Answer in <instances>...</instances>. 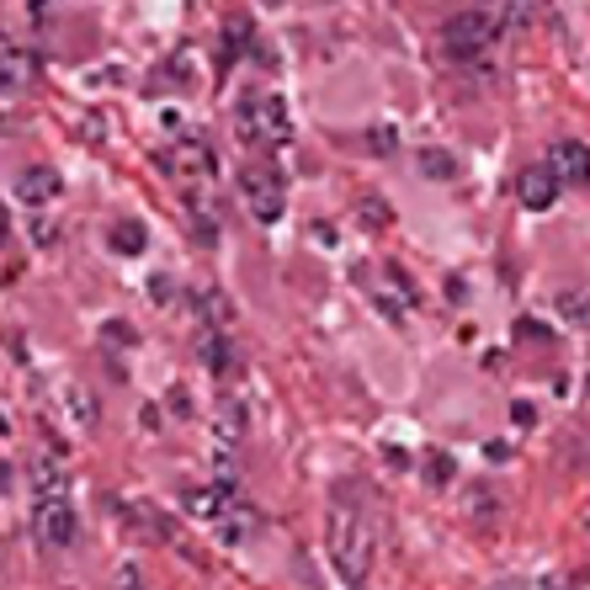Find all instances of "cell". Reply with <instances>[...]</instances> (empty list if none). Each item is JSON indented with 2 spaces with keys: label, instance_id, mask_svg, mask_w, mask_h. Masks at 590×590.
I'll list each match as a JSON object with an SVG mask.
<instances>
[{
  "label": "cell",
  "instance_id": "obj_27",
  "mask_svg": "<svg viewBox=\"0 0 590 590\" xmlns=\"http://www.w3.org/2000/svg\"><path fill=\"white\" fill-rule=\"evenodd\" d=\"M580 527H586V532H590V505H586V511H580Z\"/></svg>",
  "mask_w": 590,
  "mask_h": 590
},
{
  "label": "cell",
  "instance_id": "obj_8",
  "mask_svg": "<svg viewBox=\"0 0 590 590\" xmlns=\"http://www.w3.org/2000/svg\"><path fill=\"white\" fill-rule=\"evenodd\" d=\"M548 171L564 181V186H586L590 181V149L580 139H564V144L548 149Z\"/></svg>",
  "mask_w": 590,
  "mask_h": 590
},
{
  "label": "cell",
  "instance_id": "obj_13",
  "mask_svg": "<svg viewBox=\"0 0 590 590\" xmlns=\"http://www.w3.org/2000/svg\"><path fill=\"white\" fill-rule=\"evenodd\" d=\"M218 527H224V543H250V537L261 532V511H256V505H245V501H235L229 511H224V522H218Z\"/></svg>",
  "mask_w": 590,
  "mask_h": 590
},
{
  "label": "cell",
  "instance_id": "obj_29",
  "mask_svg": "<svg viewBox=\"0 0 590 590\" xmlns=\"http://www.w3.org/2000/svg\"><path fill=\"white\" fill-rule=\"evenodd\" d=\"M495 590H511V586H495Z\"/></svg>",
  "mask_w": 590,
  "mask_h": 590
},
{
  "label": "cell",
  "instance_id": "obj_7",
  "mask_svg": "<svg viewBox=\"0 0 590 590\" xmlns=\"http://www.w3.org/2000/svg\"><path fill=\"white\" fill-rule=\"evenodd\" d=\"M160 165L171 176H213V149H207V139H181L176 149L160 154Z\"/></svg>",
  "mask_w": 590,
  "mask_h": 590
},
{
  "label": "cell",
  "instance_id": "obj_6",
  "mask_svg": "<svg viewBox=\"0 0 590 590\" xmlns=\"http://www.w3.org/2000/svg\"><path fill=\"white\" fill-rule=\"evenodd\" d=\"M28 479H32V495H37V501H64V495H69V469H64L60 452H32Z\"/></svg>",
  "mask_w": 590,
  "mask_h": 590
},
{
  "label": "cell",
  "instance_id": "obj_20",
  "mask_svg": "<svg viewBox=\"0 0 590 590\" xmlns=\"http://www.w3.org/2000/svg\"><path fill=\"white\" fill-rule=\"evenodd\" d=\"M447 479H452V463H447V452H437L431 458V484H447Z\"/></svg>",
  "mask_w": 590,
  "mask_h": 590
},
{
  "label": "cell",
  "instance_id": "obj_18",
  "mask_svg": "<svg viewBox=\"0 0 590 590\" xmlns=\"http://www.w3.org/2000/svg\"><path fill=\"white\" fill-rule=\"evenodd\" d=\"M532 22V0H505V28H527Z\"/></svg>",
  "mask_w": 590,
  "mask_h": 590
},
{
  "label": "cell",
  "instance_id": "obj_28",
  "mask_svg": "<svg viewBox=\"0 0 590 590\" xmlns=\"http://www.w3.org/2000/svg\"><path fill=\"white\" fill-rule=\"evenodd\" d=\"M586 394H590V378H586Z\"/></svg>",
  "mask_w": 590,
  "mask_h": 590
},
{
  "label": "cell",
  "instance_id": "obj_4",
  "mask_svg": "<svg viewBox=\"0 0 590 590\" xmlns=\"http://www.w3.org/2000/svg\"><path fill=\"white\" fill-rule=\"evenodd\" d=\"M495 17L490 11H458L452 22H447V54L452 60H479L490 43H495Z\"/></svg>",
  "mask_w": 590,
  "mask_h": 590
},
{
  "label": "cell",
  "instance_id": "obj_9",
  "mask_svg": "<svg viewBox=\"0 0 590 590\" xmlns=\"http://www.w3.org/2000/svg\"><path fill=\"white\" fill-rule=\"evenodd\" d=\"M559 186L564 181L554 176L548 160H543V165H527V171H522V186H516V192H522V203H527L532 213H548V207L559 203Z\"/></svg>",
  "mask_w": 590,
  "mask_h": 590
},
{
  "label": "cell",
  "instance_id": "obj_22",
  "mask_svg": "<svg viewBox=\"0 0 590 590\" xmlns=\"http://www.w3.org/2000/svg\"><path fill=\"white\" fill-rule=\"evenodd\" d=\"M118 590H144V575H139V569H122V575H118Z\"/></svg>",
  "mask_w": 590,
  "mask_h": 590
},
{
  "label": "cell",
  "instance_id": "obj_2",
  "mask_svg": "<svg viewBox=\"0 0 590 590\" xmlns=\"http://www.w3.org/2000/svg\"><path fill=\"white\" fill-rule=\"evenodd\" d=\"M235 133L250 149H282L293 139V118H288V101L271 96V90H250L239 96L235 107Z\"/></svg>",
  "mask_w": 590,
  "mask_h": 590
},
{
  "label": "cell",
  "instance_id": "obj_19",
  "mask_svg": "<svg viewBox=\"0 0 590 590\" xmlns=\"http://www.w3.org/2000/svg\"><path fill=\"white\" fill-rule=\"evenodd\" d=\"M559 303H564V314H569V320H580V325H590V298H580V293H564Z\"/></svg>",
  "mask_w": 590,
  "mask_h": 590
},
{
  "label": "cell",
  "instance_id": "obj_16",
  "mask_svg": "<svg viewBox=\"0 0 590 590\" xmlns=\"http://www.w3.org/2000/svg\"><path fill=\"white\" fill-rule=\"evenodd\" d=\"M420 171H426V176H437V181H452L458 176V160H452L447 149H420Z\"/></svg>",
  "mask_w": 590,
  "mask_h": 590
},
{
  "label": "cell",
  "instance_id": "obj_15",
  "mask_svg": "<svg viewBox=\"0 0 590 590\" xmlns=\"http://www.w3.org/2000/svg\"><path fill=\"white\" fill-rule=\"evenodd\" d=\"M107 245H112L118 256H144L149 229H144V224H139V218H118V224L107 229Z\"/></svg>",
  "mask_w": 590,
  "mask_h": 590
},
{
  "label": "cell",
  "instance_id": "obj_3",
  "mask_svg": "<svg viewBox=\"0 0 590 590\" xmlns=\"http://www.w3.org/2000/svg\"><path fill=\"white\" fill-rule=\"evenodd\" d=\"M239 197H245L256 224H277V218H282V203H288V181H282L277 165H245V171H239Z\"/></svg>",
  "mask_w": 590,
  "mask_h": 590
},
{
  "label": "cell",
  "instance_id": "obj_26",
  "mask_svg": "<svg viewBox=\"0 0 590 590\" xmlns=\"http://www.w3.org/2000/svg\"><path fill=\"white\" fill-rule=\"evenodd\" d=\"M11 239V218H6V207H0V245Z\"/></svg>",
  "mask_w": 590,
  "mask_h": 590
},
{
  "label": "cell",
  "instance_id": "obj_10",
  "mask_svg": "<svg viewBox=\"0 0 590 590\" xmlns=\"http://www.w3.org/2000/svg\"><path fill=\"white\" fill-rule=\"evenodd\" d=\"M60 192H64V181H60L54 165H28V171L17 176V197H22L28 207H49Z\"/></svg>",
  "mask_w": 590,
  "mask_h": 590
},
{
  "label": "cell",
  "instance_id": "obj_21",
  "mask_svg": "<svg viewBox=\"0 0 590 590\" xmlns=\"http://www.w3.org/2000/svg\"><path fill=\"white\" fill-rule=\"evenodd\" d=\"M149 298L165 303V298H171V277H149Z\"/></svg>",
  "mask_w": 590,
  "mask_h": 590
},
{
  "label": "cell",
  "instance_id": "obj_1",
  "mask_svg": "<svg viewBox=\"0 0 590 590\" xmlns=\"http://www.w3.org/2000/svg\"><path fill=\"white\" fill-rule=\"evenodd\" d=\"M325 554L346 586H362L367 569H373V527H367V511H356L346 495H335V505H330V516H325Z\"/></svg>",
  "mask_w": 590,
  "mask_h": 590
},
{
  "label": "cell",
  "instance_id": "obj_5",
  "mask_svg": "<svg viewBox=\"0 0 590 590\" xmlns=\"http://www.w3.org/2000/svg\"><path fill=\"white\" fill-rule=\"evenodd\" d=\"M32 532H37V543H43V548H69V543H75V532H81L75 505L69 501H37L32 505Z\"/></svg>",
  "mask_w": 590,
  "mask_h": 590
},
{
  "label": "cell",
  "instance_id": "obj_23",
  "mask_svg": "<svg viewBox=\"0 0 590 590\" xmlns=\"http://www.w3.org/2000/svg\"><path fill=\"white\" fill-rule=\"evenodd\" d=\"M373 149H378V154H394V133H388V128H373Z\"/></svg>",
  "mask_w": 590,
  "mask_h": 590
},
{
  "label": "cell",
  "instance_id": "obj_11",
  "mask_svg": "<svg viewBox=\"0 0 590 590\" xmlns=\"http://www.w3.org/2000/svg\"><path fill=\"white\" fill-rule=\"evenodd\" d=\"M229 505H235V495L218 490V484H192V490H181V511L197 516V522H224Z\"/></svg>",
  "mask_w": 590,
  "mask_h": 590
},
{
  "label": "cell",
  "instance_id": "obj_24",
  "mask_svg": "<svg viewBox=\"0 0 590 590\" xmlns=\"http://www.w3.org/2000/svg\"><path fill=\"white\" fill-rule=\"evenodd\" d=\"M362 218H373V224H388V207H384V203H362Z\"/></svg>",
  "mask_w": 590,
  "mask_h": 590
},
{
  "label": "cell",
  "instance_id": "obj_25",
  "mask_svg": "<svg viewBox=\"0 0 590 590\" xmlns=\"http://www.w3.org/2000/svg\"><path fill=\"white\" fill-rule=\"evenodd\" d=\"M532 590H564L559 575H543V580H532Z\"/></svg>",
  "mask_w": 590,
  "mask_h": 590
},
{
  "label": "cell",
  "instance_id": "obj_14",
  "mask_svg": "<svg viewBox=\"0 0 590 590\" xmlns=\"http://www.w3.org/2000/svg\"><path fill=\"white\" fill-rule=\"evenodd\" d=\"M197 356H203L218 378L235 367V346H229V335H224V330H203V335H197Z\"/></svg>",
  "mask_w": 590,
  "mask_h": 590
},
{
  "label": "cell",
  "instance_id": "obj_12",
  "mask_svg": "<svg viewBox=\"0 0 590 590\" xmlns=\"http://www.w3.org/2000/svg\"><path fill=\"white\" fill-rule=\"evenodd\" d=\"M37 81V60H32L28 49H11L6 37H0V90H28Z\"/></svg>",
  "mask_w": 590,
  "mask_h": 590
},
{
  "label": "cell",
  "instance_id": "obj_17",
  "mask_svg": "<svg viewBox=\"0 0 590 590\" xmlns=\"http://www.w3.org/2000/svg\"><path fill=\"white\" fill-rule=\"evenodd\" d=\"M245 49H250V22H229L224 28V60H235Z\"/></svg>",
  "mask_w": 590,
  "mask_h": 590
}]
</instances>
